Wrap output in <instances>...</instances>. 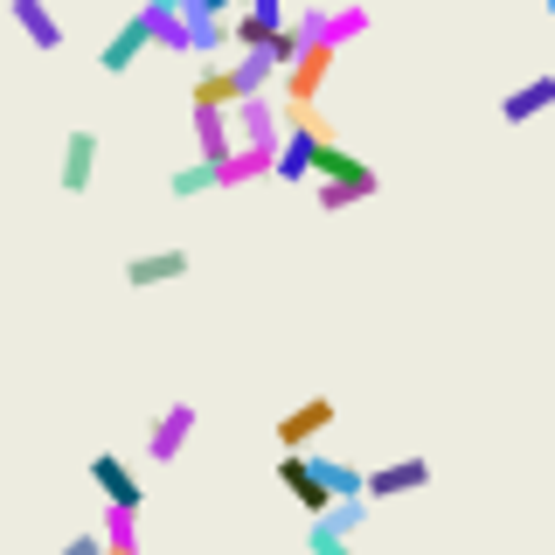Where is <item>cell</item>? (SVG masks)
I'll return each mask as SVG.
<instances>
[{
  "instance_id": "cell-1",
  "label": "cell",
  "mask_w": 555,
  "mask_h": 555,
  "mask_svg": "<svg viewBox=\"0 0 555 555\" xmlns=\"http://www.w3.org/2000/svg\"><path fill=\"white\" fill-rule=\"evenodd\" d=\"M278 479H285V493L299 500V507L312 514V520H326L340 507L334 500V486H326V473H320V459H312V451H285V459H278Z\"/></svg>"
},
{
  "instance_id": "cell-2",
  "label": "cell",
  "mask_w": 555,
  "mask_h": 555,
  "mask_svg": "<svg viewBox=\"0 0 555 555\" xmlns=\"http://www.w3.org/2000/svg\"><path fill=\"white\" fill-rule=\"evenodd\" d=\"M195 430H202V410H195V403H167V410L146 424V459H153V465H173L188 444H195Z\"/></svg>"
},
{
  "instance_id": "cell-3",
  "label": "cell",
  "mask_w": 555,
  "mask_h": 555,
  "mask_svg": "<svg viewBox=\"0 0 555 555\" xmlns=\"http://www.w3.org/2000/svg\"><path fill=\"white\" fill-rule=\"evenodd\" d=\"M334 396H306V403H292L285 416H278V451H312L326 438V430H334Z\"/></svg>"
},
{
  "instance_id": "cell-4",
  "label": "cell",
  "mask_w": 555,
  "mask_h": 555,
  "mask_svg": "<svg viewBox=\"0 0 555 555\" xmlns=\"http://www.w3.org/2000/svg\"><path fill=\"white\" fill-rule=\"evenodd\" d=\"M146 49H153V22H146V8L139 14H126L112 35H104V49H98V69L104 77H126V69H139L146 63Z\"/></svg>"
},
{
  "instance_id": "cell-5",
  "label": "cell",
  "mask_w": 555,
  "mask_h": 555,
  "mask_svg": "<svg viewBox=\"0 0 555 555\" xmlns=\"http://www.w3.org/2000/svg\"><path fill=\"white\" fill-rule=\"evenodd\" d=\"M91 486L104 493V507H118V514H139L146 507V486H139V473L126 459H112V451H98L91 459Z\"/></svg>"
},
{
  "instance_id": "cell-6",
  "label": "cell",
  "mask_w": 555,
  "mask_h": 555,
  "mask_svg": "<svg viewBox=\"0 0 555 555\" xmlns=\"http://www.w3.org/2000/svg\"><path fill=\"white\" fill-rule=\"evenodd\" d=\"M98 132H63V160H56V188L63 195H91V181H98Z\"/></svg>"
},
{
  "instance_id": "cell-7",
  "label": "cell",
  "mask_w": 555,
  "mask_h": 555,
  "mask_svg": "<svg viewBox=\"0 0 555 555\" xmlns=\"http://www.w3.org/2000/svg\"><path fill=\"white\" fill-rule=\"evenodd\" d=\"M230 118H236V146H278V139L292 132V126H285V104H278V98H243Z\"/></svg>"
},
{
  "instance_id": "cell-8",
  "label": "cell",
  "mask_w": 555,
  "mask_h": 555,
  "mask_svg": "<svg viewBox=\"0 0 555 555\" xmlns=\"http://www.w3.org/2000/svg\"><path fill=\"white\" fill-rule=\"evenodd\" d=\"M278 77H285V69H278L271 49H243V56L222 69V83H230V104H243V98H271Z\"/></svg>"
},
{
  "instance_id": "cell-9",
  "label": "cell",
  "mask_w": 555,
  "mask_h": 555,
  "mask_svg": "<svg viewBox=\"0 0 555 555\" xmlns=\"http://www.w3.org/2000/svg\"><path fill=\"white\" fill-rule=\"evenodd\" d=\"M424 486H430V459H389V465L369 473V500L382 507V500H410V493H424Z\"/></svg>"
},
{
  "instance_id": "cell-10",
  "label": "cell",
  "mask_w": 555,
  "mask_h": 555,
  "mask_svg": "<svg viewBox=\"0 0 555 555\" xmlns=\"http://www.w3.org/2000/svg\"><path fill=\"white\" fill-rule=\"evenodd\" d=\"M181 278H188V250H173V243H167V250H139L126 264L132 292H160V285H181Z\"/></svg>"
},
{
  "instance_id": "cell-11",
  "label": "cell",
  "mask_w": 555,
  "mask_h": 555,
  "mask_svg": "<svg viewBox=\"0 0 555 555\" xmlns=\"http://www.w3.org/2000/svg\"><path fill=\"white\" fill-rule=\"evenodd\" d=\"M236 153V118L222 104H195V160H230Z\"/></svg>"
},
{
  "instance_id": "cell-12",
  "label": "cell",
  "mask_w": 555,
  "mask_h": 555,
  "mask_svg": "<svg viewBox=\"0 0 555 555\" xmlns=\"http://www.w3.org/2000/svg\"><path fill=\"white\" fill-rule=\"evenodd\" d=\"M8 14H14V28L28 35V49H42V56H56V49H63V22H56L49 0H8Z\"/></svg>"
},
{
  "instance_id": "cell-13",
  "label": "cell",
  "mask_w": 555,
  "mask_h": 555,
  "mask_svg": "<svg viewBox=\"0 0 555 555\" xmlns=\"http://www.w3.org/2000/svg\"><path fill=\"white\" fill-rule=\"evenodd\" d=\"M548 112H555V77H528L500 98V118H507V126H534V118H548Z\"/></svg>"
},
{
  "instance_id": "cell-14",
  "label": "cell",
  "mask_w": 555,
  "mask_h": 555,
  "mask_svg": "<svg viewBox=\"0 0 555 555\" xmlns=\"http://www.w3.org/2000/svg\"><path fill=\"white\" fill-rule=\"evenodd\" d=\"M320 181H382V173H375V160H361L354 146H340L334 132H320Z\"/></svg>"
},
{
  "instance_id": "cell-15",
  "label": "cell",
  "mask_w": 555,
  "mask_h": 555,
  "mask_svg": "<svg viewBox=\"0 0 555 555\" xmlns=\"http://www.w3.org/2000/svg\"><path fill=\"white\" fill-rule=\"evenodd\" d=\"M216 188H230L216 160H188V167L167 173V195H173V202H202V195H216Z\"/></svg>"
},
{
  "instance_id": "cell-16",
  "label": "cell",
  "mask_w": 555,
  "mask_h": 555,
  "mask_svg": "<svg viewBox=\"0 0 555 555\" xmlns=\"http://www.w3.org/2000/svg\"><path fill=\"white\" fill-rule=\"evenodd\" d=\"M264 173H278V146H236L230 160H222V181H230V188L264 181Z\"/></svg>"
},
{
  "instance_id": "cell-17",
  "label": "cell",
  "mask_w": 555,
  "mask_h": 555,
  "mask_svg": "<svg viewBox=\"0 0 555 555\" xmlns=\"http://www.w3.org/2000/svg\"><path fill=\"white\" fill-rule=\"evenodd\" d=\"M382 195V181H320L312 188V202L326 208V216H340V208H361V202H375Z\"/></svg>"
},
{
  "instance_id": "cell-18",
  "label": "cell",
  "mask_w": 555,
  "mask_h": 555,
  "mask_svg": "<svg viewBox=\"0 0 555 555\" xmlns=\"http://www.w3.org/2000/svg\"><path fill=\"white\" fill-rule=\"evenodd\" d=\"M320 473H326V486H334V500H369V473H361V465L320 459Z\"/></svg>"
},
{
  "instance_id": "cell-19",
  "label": "cell",
  "mask_w": 555,
  "mask_h": 555,
  "mask_svg": "<svg viewBox=\"0 0 555 555\" xmlns=\"http://www.w3.org/2000/svg\"><path fill=\"white\" fill-rule=\"evenodd\" d=\"M354 35H369V8H334V14H326V42H334V49H347Z\"/></svg>"
},
{
  "instance_id": "cell-20",
  "label": "cell",
  "mask_w": 555,
  "mask_h": 555,
  "mask_svg": "<svg viewBox=\"0 0 555 555\" xmlns=\"http://www.w3.org/2000/svg\"><path fill=\"white\" fill-rule=\"evenodd\" d=\"M369 514H375V500H340V507L326 514V528H334V534H361V528H369Z\"/></svg>"
},
{
  "instance_id": "cell-21",
  "label": "cell",
  "mask_w": 555,
  "mask_h": 555,
  "mask_svg": "<svg viewBox=\"0 0 555 555\" xmlns=\"http://www.w3.org/2000/svg\"><path fill=\"white\" fill-rule=\"evenodd\" d=\"M104 548H139V514L104 507Z\"/></svg>"
},
{
  "instance_id": "cell-22",
  "label": "cell",
  "mask_w": 555,
  "mask_h": 555,
  "mask_svg": "<svg viewBox=\"0 0 555 555\" xmlns=\"http://www.w3.org/2000/svg\"><path fill=\"white\" fill-rule=\"evenodd\" d=\"M278 22H264V14H236V49H271Z\"/></svg>"
},
{
  "instance_id": "cell-23",
  "label": "cell",
  "mask_w": 555,
  "mask_h": 555,
  "mask_svg": "<svg viewBox=\"0 0 555 555\" xmlns=\"http://www.w3.org/2000/svg\"><path fill=\"white\" fill-rule=\"evenodd\" d=\"M195 104H222V112H236V104H230V83H222V69H202V77H195Z\"/></svg>"
},
{
  "instance_id": "cell-24",
  "label": "cell",
  "mask_w": 555,
  "mask_h": 555,
  "mask_svg": "<svg viewBox=\"0 0 555 555\" xmlns=\"http://www.w3.org/2000/svg\"><path fill=\"white\" fill-rule=\"evenodd\" d=\"M306 548L312 555H354V548H347V534H334L326 520H312V528H306Z\"/></svg>"
},
{
  "instance_id": "cell-25",
  "label": "cell",
  "mask_w": 555,
  "mask_h": 555,
  "mask_svg": "<svg viewBox=\"0 0 555 555\" xmlns=\"http://www.w3.org/2000/svg\"><path fill=\"white\" fill-rule=\"evenodd\" d=\"M56 555H104V528H83V534H69V542Z\"/></svg>"
},
{
  "instance_id": "cell-26",
  "label": "cell",
  "mask_w": 555,
  "mask_h": 555,
  "mask_svg": "<svg viewBox=\"0 0 555 555\" xmlns=\"http://www.w3.org/2000/svg\"><path fill=\"white\" fill-rule=\"evenodd\" d=\"M243 14H264V22H278V28L292 22V14H285V0H243Z\"/></svg>"
},
{
  "instance_id": "cell-27",
  "label": "cell",
  "mask_w": 555,
  "mask_h": 555,
  "mask_svg": "<svg viewBox=\"0 0 555 555\" xmlns=\"http://www.w3.org/2000/svg\"><path fill=\"white\" fill-rule=\"evenodd\" d=\"M188 14H216V22H236V0H188Z\"/></svg>"
},
{
  "instance_id": "cell-28",
  "label": "cell",
  "mask_w": 555,
  "mask_h": 555,
  "mask_svg": "<svg viewBox=\"0 0 555 555\" xmlns=\"http://www.w3.org/2000/svg\"><path fill=\"white\" fill-rule=\"evenodd\" d=\"M104 555H139V548H104Z\"/></svg>"
},
{
  "instance_id": "cell-29",
  "label": "cell",
  "mask_w": 555,
  "mask_h": 555,
  "mask_svg": "<svg viewBox=\"0 0 555 555\" xmlns=\"http://www.w3.org/2000/svg\"><path fill=\"white\" fill-rule=\"evenodd\" d=\"M548 14H555V0H548Z\"/></svg>"
}]
</instances>
